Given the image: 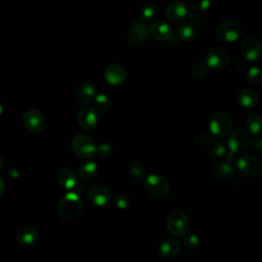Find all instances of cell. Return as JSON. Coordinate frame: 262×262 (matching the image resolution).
Returning <instances> with one entry per match:
<instances>
[{
    "instance_id": "cell-20",
    "label": "cell",
    "mask_w": 262,
    "mask_h": 262,
    "mask_svg": "<svg viewBox=\"0 0 262 262\" xmlns=\"http://www.w3.org/2000/svg\"><path fill=\"white\" fill-rule=\"evenodd\" d=\"M259 101L258 92L252 88L243 89L237 95V102L243 108H253Z\"/></svg>"
},
{
    "instance_id": "cell-38",
    "label": "cell",
    "mask_w": 262,
    "mask_h": 262,
    "mask_svg": "<svg viewBox=\"0 0 262 262\" xmlns=\"http://www.w3.org/2000/svg\"><path fill=\"white\" fill-rule=\"evenodd\" d=\"M250 143H251L252 148L255 149V150H257L258 152H260V151L262 150V141H261L260 135L257 136V137H255Z\"/></svg>"
},
{
    "instance_id": "cell-9",
    "label": "cell",
    "mask_w": 262,
    "mask_h": 262,
    "mask_svg": "<svg viewBox=\"0 0 262 262\" xmlns=\"http://www.w3.org/2000/svg\"><path fill=\"white\" fill-rule=\"evenodd\" d=\"M236 168L243 174L257 176L262 172V162L257 156L246 154L236 160Z\"/></svg>"
},
{
    "instance_id": "cell-35",
    "label": "cell",
    "mask_w": 262,
    "mask_h": 262,
    "mask_svg": "<svg viewBox=\"0 0 262 262\" xmlns=\"http://www.w3.org/2000/svg\"><path fill=\"white\" fill-rule=\"evenodd\" d=\"M212 141V137L210 135V133L206 132V131H203V132H200L196 137H195V143L200 146V147H204L206 148L210 142Z\"/></svg>"
},
{
    "instance_id": "cell-10",
    "label": "cell",
    "mask_w": 262,
    "mask_h": 262,
    "mask_svg": "<svg viewBox=\"0 0 262 262\" xmlns=\"http://www.w3.org/2000/svg\"><path fill=\"white\" fill-rule=\"evenodd\" d=\"M23 124L29 132L40 133L45 127V118L39 110L30 108L23 115Z\"/></svg>"
},
{
    "instance_id": "cell-33",
    "label": "cell",
    "mask_w": 262,
    "mask_h": 262,
    "mask_svg": "<svg viewBox=\"0 0 262 262\" xmlns=\"http://www.w3.org/2000/svg\"><path fill=\"white\" fill-rule=\"evenodd\" d=\"M114 204L117 208L123 210V209H127L128 207H130V205L132 204V200H131L129 194L122 192V193H119L115 196Z\"/></svg>"
},
{
    "instance_id": "cell-14",
    "label": "cell",
    "mask_w": 262,
    "mask_h": 262,
    "mask_svg": "<svg viewBox=\"0 0 262 262\" xmlns=\"http://www.w3.org/2000/svg\"><path fill=\"white\" fill-rule=\"evenodd\" d=\"M77 122L80 128L84 130H91L98 122L97 113L91 107V105H83L78 112Z\"/></svg>"
},
{
    "instance_id": "cell-12",
    "label": "cell",
    "mask_w": 262,
    "mask_h": 262,
    "mask_svg": "<svg viewBox=\"0 0 262 262\" xmlns=\"http://www.w3.org/2000/svg\"><path fill=\"white\" fill-rule=\"evenodd\" d=\"M262 50L261 42L256 37H248L241 44V54L247 60L253 61L260 57Z\"/></svg>"
},
{
    "instance_id": "cell-34",
    "label": "cell",
    "mask_w": 262,
    "mask_h": 262,
    "mask_svg": "<svg viewBox=\"0 0 262 262\" xmlns=\"http://www.w3.org/2000/svg\"><path fill=\"white\" fill-rule=\"evenodd\" d=\"M184 245L188 250H196L200 245V238L194 233H189L184 237Z\"/></svg>"
},
{
    "instance_id": "cell-26",
    "label": "cell",
    "mask_w": 262,
    "mask_h": 262,
    "mask_svg": "<svg viewBox=\"0 0 262 262\" xmlns=\"http://www.w3.org/2000/svg\"><path fill=\"white\" fill-rule=\"evenodd\" d=\"M205 151L209 156H212L215 158H225L226 159V157L228 155V150H227L226 146L218 140H212L210 142V144L205 148Z\"/></svg>"
},
{
    "instance_id": "cell-11",
    "label": "cell",
    "mask_w": 262,
    "mask_h": 262,
    "mask_svg": "<svg viewBox=\"0 0 262 262\" xmlns=\"http://www.w3.org/2000/svg\"><path fill=\"white\" fill-rule=\"evenodd\" d=\"M229 57L228 51L223 47H213L206 54L205 64L215 70H221L228 64Z\"/></svg>"
},
{
    "instance_id": "cell-31",
    "label": "cell",
    "mask_w": 262,
    "mask_h": 262,
    "mask_svg": "<svg viewBox=\"0 0 262 262\" xmlns=\"http://www.w3.org/2000/svg\"><path fill=\"white\" fill-rule=\"evenodd\" d=\"M247 79L250 84L254 86H259L262 83V74L261 70L258 67H251L247 72Z\"/></svg>"
},
{
    "instance_id": "cell-16",
    "label": "cell",
    "mask_w": 262,
    "mask_h": 262,
    "mask_svg": "<svg viewBox=\"0 0 262 262\" xmlns=\"http://www.w3.org/2000/svg\"><path fill=\"white\" fill-rule=\"evenodd\" d=\"M149 34L158 41H169L173 37V29L165 20L159 19L154 21L148 28Z\"/></svg>"
},
{
    "instance_id": "cell-15",
    "label": "cell",
    "mask_w": 262,
    "mask_h": 262,
    "mask_svg": "<svg viewBox=\"0 0 262 262\" xmlns=\"http://www.w3.org/2000/svg\"><path fill=\"white\" fill-rule=\"evenodd\" d=\"M166 16L173 23H180L189 15L187 5L182 1H173L166 7Z\"/></svg>"
},
{
    "instance_id": "cell-13",
    "label": "cell",
    "mask_w": 262,
    "mask_h": 262,
    "mask_svg": "<svg viewBox=\"0 0 262 262\" xmlns=\"http://www.w3.org/2000/svg\"><path fill=\"white\" fill-rule=\"evenodd\" d=\"M111 196L112 194L108 187L100 183L92 185L88 191L89 201L94 206H97V207H103L107 205L111 200Z\"/></svg>"
},
{
    "instance_id": "cell-2",
    "label": "cell",
    "mask_w": 262,
    "mask_h": 262,
    "mask_svg": "<svg viewBox=\"0 0 262 262\" xmlns=\"http://www.w3.org/2000/svg\"><path fill=\"white\" fill-rule=\"evenodd\" d=\"M145 190L154 198L158 200H164L169 196L171 192V186L168 180L157 173L148 174L143 181Z\"/></svg>"
},
{
    "instance_id": "cell-5",
    "label": "cell",
    "mask_w": 262,
    "mask_h": 262,
    "mask_svg": "<svg viewBox=\"0 0 262 262\" xmlns=\"http://www.w3.org/2000/svg\"><path fill=\"white\" fill-rule=\"evenodd\" d=\"M189 227L187 215L181 210L172 211L167 218V228L174 236L184 235Z\"/></svg>"
},
{
    "instance_id": "cell-17",
    "label": "cell",
    "mask_w": 262,
    "mask_h": 262,
    "mask_svg": "<svg viewBox=\"0 0 262 262\" xmlns=\"http://www.w3.org/2000/svg\"><path fill=\"white\" fill-rule=\"evenodd\" d=\"M127 78V72L125 68L118 63H113L108 66L104 71V79L106 82L113 86L121 85L125 82Z\"/></svg>"
},
{
    "instance_id": "cell-40",
    "label": "cell",
    "mask_w": 262,
    "mask_h": 262,
    "mask_svg": "<svg viewBox=\"0 0 262 262\" xmlns=\"http://www.w3.org/2000/svg\"><path fill=\"white\" fill-rule=\"evenodd\" d=\"M5 192V182L3 181V179L0 177V199L2 198V195Z\"/></svg>"
},
{
    "instance_id": "cell-6",
    "label": "cell",
    "mask_w": 262,
    "mask_h": 262,
    "mask_svg": "<svg viewBox=\"0 0 262 262\" xmlns=\"http://www.w3.org/2000/svg\"><path fill=\"white\" fill-rule=\"evenodd\" d=\"M249 144H250V137L246 130L236 129L232 131L229 135V139L227 140V146L229 150L226 157V161L230 162L229 160H231L233 154L244 151Z\"/></svg>"
},
{
    "instance_id": "cell-3",
    "label": "cell",
    "mask_w": 262,
    "mask_h": 262,
    "mask_svg": "<svg viewBox=\"0 0 262 262\" xmlns=\"http://www.w3.org/2000/svg\"><path fill=\"white\" fill-rule=\"evenodd\" d=\"M72 150L81 159L92 158L96 154V145L93 139L83 133L76 134L71 141Z\"/></svg>"
},
{
    "instance_id": "cell-8",
    "label": "cell",
    "mask_w": 262,
    "mask_h": 262,
    "mask_svg": "<svg viewBox=\"0 0 262 262\" xmlns=\"http://www.w3.org/2000/svg\"><path fill=\"white\" fill-rule=\"evenodd\" d=\"M126 38L130 45L134 47L142 46L149 39V32L147 26L141 21H134L129 27Z\"/></svg>"
},
{
    "instance_id": "cell-4",
    "label": "cell",
    "mask_w": 262,
    "mask_h": 262,
    "mask_svg": "<svg viewBox=\"0 0 262 262\" xmlns=\"http://www.w3.org/2000/svg\"><path fill=\"white\" fill-rule=\"evenodd\" d=\"M209 128L215 136L224 137L232 128V119L224 112H216L210 117Z\"/></svg>"
},
{
    "instance_id": "cell-18",
    "label": "cell",
    "mask_w": 262,
    "mask_h": 262,
    "mask_svg": "<svg viewBox=\"0 0 262 262\" xmlns=\"http://www.w3.org/2000/svg\"><path fill=\"white\" fill-rule=\"evenodd\" d=\"M74 96L79 103L83 105H89L95 96V87L91 83L82 82L76 86L74 90Z\"/></svg>"
},
{
    "instance_id": "cell-23",
    "label": "cell",
    "mask_w": 262,
    "mask_h": 262,
    "mask_svg": "<svg viewBox=\"0 0 262 262\" xmlns=\"http://www.w3.org/2000/svg\"><path fill=\"white\" fill-rule=\"evenodd\" d=\"M97 170H98V167H97V165H96L95 162H92V161L84 162V163L79 167V170H78L79 178H80L81 180L88 181V180L92 179V178L96 175Z\"/></svg>"
},
{
    "instance_id": "cell-19",
    "label": "cell",
    "mask_w": 262,
    "mask_h": 262,
    "mask_svg": "<svg viewBox=\"0 0 262 262\" xmlns=\"http://www.w3.org/2000/svg\"><path fill=\"white\" fill-rule=\"evenodd\" d=\"M57 183L64 189H74L77 185V176L71 168H62L56 175Z\"/></svg>"
},
{
    "instance_id": "cell-27",
    "label": "cell",
    "mask_w": 262,
    "mask_h": 262,
    "mask_svg": "<svg viewBox=\"0 0 262 262\" xmlns=\"http://www.w3.org/2000/svg\"><path fill=\"white\" fill-rule=\"evenodd\" d=\"M261 123H262V120L258 114H251L245 120L246 129L249 131V133L256 136L260 135Z\"/></svg>"
},
{
    "instance_id": "cell-37",
    "label": "cell",
    "mask_w": 262,
    "mask_h": 262,
    "mask_svg": "<svg viewBox=\"0 0 262 262\" xmlns=\"http://www.w3.org/2000/svg\"><path fill=\"white\" fill-rule=\"evenodd\" d=\"M211 5V2L209 0H193L191 2V7L195 11H205L207 10Z\"/></svg>"
},
{
    "instance_id": "cell-32",
    "label": "cell",
    "mask_w": 262,
    "mask_h": 262,
    "mask_svg": "<svg viewBox=\"0 0 262 262\" xmlns=\"http://www.w3.org/2000/svg\"><path fill=\"white\" fill-rule=\"evenodd\" d=\"M190 73L191 75L196 78V79H202L204 78L207 73H208V69H207V66L202 62V61H198V62H194L191 68H190Z\"/></svg>"
},
{
    "instance_id": "cell-25",
    "label": "cell",
    "mask_w": 262,
    "mask_h": 262,
    "mask_svg": "<svg viewBox=\"0 0 262 262\" xmlns=\"http://www.w3.org/2000/svg\"><path fill=\"white\" fill-rule=\"evenodd\" d=\"M232 173V166L230 162L224 160L216 163L212 168V174L218 179L227 178Z\"/></svg>"
},
{
    "instance_id": "cell-24",
    "label": "cell",
    "mask_w": 262,
    "mask_h": 262,
    "mask_svg": "<svg viewBox=\"0 0 262 262\" xmlns=\"http://www.w3.org/2000/svg\"><path fill=\"white\" fill-rule=\"evenodd\" d=\"M177 36L183 42H190L196 36V30L190 23H182L177 28Z\"/></svg>"
},
{
    "instance_id": "cell-41",
    "label": "cell",
    "mask_w": 262,
    "mask_h": 262,
    "mask_svg": "<svg viewBox=\"0 0 262 262\" xmlns=\"http://www.w3.org/2000/svg\"><path fill=\"white\" fill-rule=\"evenodd\" d=\"M8 175L10 176V177H12V178H16V177H18V172L15 170V169H10L9 171H8Z\"/></svg>"
},
{
    "instance_id": "cell-1",
    "label": "cell",
    "mask_w": 262,
    "mask_h": 262,
    "mask_svg": "<svg viewBox=\"0 0 262 262\" xmlns=\"http://www.w3.org/2000/svg\"><path fill=\"white\" fill-rule=\"evenodd\" d=\"M83 210V202L80 195L75 191L64 193L58 202L57 211L61 218L66 220H74L81 214Z\"/></svg>"
},
{
    "instance_id": "cell-7",
    "label": "cell",
    "mask_w": 262,
    "mask_h": 262,
    "mask_svg": "<svg viewBox=\"0 0 262 262\" xmlns=\"http://www.w3.org/2000/svg\"><path fill=\"white\" fill-rule=\"evenodd\" d=\"M241 34L239 25L233 20L221 21L215 29L216 38L224 43H231L238 39Z\"/></svg>"
},
{
    "instance_id": "cell-28",
    "label": "cell",
    "mask_w": 262,
    "mask_h": 262,
    "mask_svg": "<svg viewBox=\"0 0 262 262\" xmlns=\"http://www.w3.org/2000/svg\"><path fill=\"white\" fill-rule=\"evenodd\" d=\"M91 107L96 113H103L110 107V99L108 96L104 93H98L95 94V96L92 99V105Z\"/></svg>"
},
{
    "instance_id": "cell-39",
    "label": "cell",
    "mask_w": 262,
    "mask_h": 262,
    "mask_svg": "<svg viewBox=\"0 0 262 262\" xmlns=\"http://www.w3.org/2000/svg\"><path fill=\"white\" fill-rule=\"evenodd\" d=\"M189 20L191 25H198L201 23L202 20V16L199 13H191L189 15Z\"/></svg>"
},
{
    "instance_id": "cell-36",
    "label": "cell",
    "mask_w": 262,
    "mask_h": 262,
    "mask_svg": "<svg viewBox=\"0 0 262 262\" xmlns=\"http://www.w3.org/2000/svg\"><path fill=\"white\" fill-rule=\"evenodd\" d=\"M113 151H114L113 146L107 142H103V143L99 144L98 147H96V152H98V155L101 158H107V157L112 156Z\"/></svg>"
},
{
    "instance_id": "cell-43",
    "label": "cell",
    "mask_w": 262,
    "mask_h": 262,
    "mask_svg": "<svg viewBox=\"0 0 262 262\" xmlns=\"http://www.w3.org/2000/svg\"><path fill=\"white\" fill-rule=\"evenodd\" d=\"M2 113H3V106H2V104L0 103V116L2 115Z\"/></svg>"
},
{
    "instance_id": "cell-21",
    "label": "cell",
    "mask_w": 262,
    "mask_h": 262,
    "mask_svg": "<svg viewBox=\"0 0 262 262\" xmlns=\"http://www.w3.org/2000/svg\"><path fill=\"white\" fill-rule=\"evenodd\" d=\"M39 238L38 230L33 226H25L16 233V239L18 244L23 246H31L37 243Z\"/></svg>"
},
{
    "instance_id": "cell-29",
    "label": "cell",
    "mask_w": 262,
    "mask_h": 262,
    "mask_svg": "<svg viewBox=\"0 0 262 262\" xmlns=\"http://www.w3.org/2000/svg\"><path fill=\"white\" fill-rule=\"evenodd\" d=\"M129 173L135 180H141L145 175V166L140 160H132L129 164Z\"/></svg>"
},
{
    "instance_id": "cell-30",
    "label": "cell",
    "mask_w": 262,
    "mask_h": 262,
    "mask_svg": "<svg viewBox=\"0 0 262 262\" xmlns=\"http://www.w3.org/2000/svg\"><path fill=\"white\" fill-rule=\"evenodd\" d=\"M139 15V19L141 20V23H146L151 20L156 15H157V7L152 4H144L138 12Z\"/></svg>"
},
{
    "instance_id": "cell-42",
    "label": "cell",
    "mask_w": 262,
    "mask_h": 262,
    "mask_svg": "<svg viewBox=\"0 0 262 262\" xmlns=\"http://www.w3.org/2000/svg\"><path fill=\"white\" fill-rule=\"evenodd\" d=\"M2 165H3V159H2V157L0 156V169L2 168Z\"/></svg>"
},
{
    "instance_id": "cell-22",
    "label": "cell",
    "mask_w": 262,
    "mask_h": 262,
    "mask_svg": "<svg viewBox=\"0 0 262 262\" xmlns=\"http://www.w3.org/2000/svg\"><path fill=\"white\" fill-rule=\"evenodd\" d=\"M159 251L164 258H173L179 253L180 244L175 238H165L161 242Z\"/></svg>"
}]
</instances>
